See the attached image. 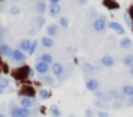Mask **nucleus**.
I'll return each instance as SVG.
<instances>
[{
	"label": "nucleus",
	"instance_id": "30",
	"mask_svg": "<svg viewBox=\"0 0 133 117\" xmlns=\"http://www.w3.org/2000/svg\"><path fill=\"white\" fill-rule=\"evenodd\" d=\"M39 97H40L42 100H46L50 97V91L47 90V88H42V90H39Z\"/></svg>",
	"mask_w": 133,
	"mask_h": 117
},
{
	"label": "nucleus",
	"instance_id": "45",
	"mask_svg": "<svg viewBox=\"0 0 133 117\" xmlns=\"http://www.w3.org/2000/svg\"><path fill=\"white\" fill-rule=\"evenodd\" d=\"M0 117H6V116H4V114H3V113H0Z\"/></svg>",
	"mask_w": 133,
	"mask_h": 117
},
{
	"label": "nucleus",
	"instance_id": "32",
	"mask_svg": "<svg viewBox=\"0 0 133 117\" xmlns=\"http://www.w3.org/2000/svg\"><path fill=\"white\" fill-rule=\"evenodd\" d=\"M123 19H124V23H126V26H129V27H132L133 26V22H132V17H130V14L129 13H124L123 14Z\"/></svg>",
	"mask_w": 133,
	"mask_h": 117
},
{
	"label": "nucleus",
	"instance_id": "20",
	"mask_svg": "<svg viewBox=\"0 0 133 117\" xmlns=\"http://www.w3.org/2000/svg\"><path fill=\"white\" fill-rule=\"evenodd\" d=\"M40 43H42V46H43V47H46V49H52L53 46H55V42H53V39H52V37H49V36L42 37Z\"/></svg>",
	"mask_w": 133,
	"mask_h": 117
},
{
	"label": "nucleus",
	"instance_id": "31",
	"mask_svg": "<svg viewBox=\"0 0 133 117\" xmlns=\"http://www.w3.org/2000/svg\"><path fill=\"white\" fill-rule=\"evenodd\" d=\"M69 24H70V22H69L67 17H60V20H59V26H60V27L67 29V27H69Z\"/></svg>",
	"mask_w": 133,
	"mask_h": 117
},
{
	"label": "nucleus",
	"instance_id": "39",
	"mask_svg": "<svg viewBox=\"0 0 133 117\" xmlns=\"http://www.w3.org/2000/svg\"><path fill=\"white\" fill-rule=\"evenodd\" d=\"M84 114H86V117H93V111L92 110H86Z\"/></svg>",
	"mask_w": 133,
	"mask_h": 117
},
{
	"label": "nucleus",
	"instance_id": "37",
	"mask_svg": "<svg viewBox=\"0 0 133 117\" xmlns=\"http://www.w3.org/2000/svg\"><path fill=\"white\" fill-rule=\"evenodd\" d=\"M97 117H110L109 116V113H107V111H103V110H97Z\"/></svg>",
	"mask_w": 133,
	"mask_h": 117
},
{
	"label": "nucleus",
	"instance_id": "26",
	"mask_svg": "<svg viewBox=\"0 0 133 117\" xmlns=\"http://www.w3.org/2000/svg\"><path fill=\"white\" fill-rule=\"evenodd\" d=\"M7 36H9V31H7L6 26L0 23V42L3 43L4 40H6V37H7Z\"/></svg>",
	"mask_w": 133,
	"mask_h": 117
},
{
	"label": "nucleus",
	"instance_id": "25",
	"mask_svg": "<svg viewBox=\"0 0 133 117\" xmlns=\"http://www.w3.org/2000/svg\"><path fill=\"white\" fill-rule=\"evenodd\" d=\"M119 46H120V49H130L133 46V43H132V40H130L129 37H124V39L120 40Z\"/></svg>",
	"mask_w": 133,
	"mask_h": 117
},
{
	"label": "nucleus",
	"instance_id": "1",
	"mask_svg": "<svg viewBox=\"0 0 133 117\" xmlns=\"http://www.w3.org/2000/svg\"><path fill=\"white\" fill-rule=\"evenodd\" d=\"M9 60L13 63V64L23 66L24 63H26V54H24L22 50H19V49H15V50H13V54H12V57H10Z\"/></svg>",
	"mask_w": 133,
	"mask_h": 117
},
{
	"label": "nucleus",
	"instance_id": "33",
	"mask_svg": "<svg viewBox=\"0 0 133 117\" xmlns=\"http://www.w3.org/2000/svg\"><path fill=\"white\" fill-rule=\"evenodd\" d=\"M37 44H39L37 40H33V42H32V46H30V50H29V53H27V54H30V56H32V54H35L36 49H37Z\"/></svg>",
	"mask_w": 133,
	"mask_h": 117
},
{
	"label": "nucleus",
	"instance_id": "29",
	"mask_svg": "<svg viewBox=\"0 0 133 117\" xmlns=\"http://www.w3.org/2000/svg\"><path fill=\"white\" fill-rule=\"evenodd\" d=\"M82 68H83V71H86V73H93V71L97 70V68L93 67V66L89 64V63H83V64H82Z\"/></svg>",
	"mask_w": 133,
	"mask_h": 117
},
{
	"label": "nucleus",
	"instance_id": "5",
	"mask_svg": "<svg viewBox=\"0 0 133 117\" xmlns=\"http://www.w3.org/2000/svg\"><path fill=\"white\" fill-rule=\"evenodd\" d=\"M50 68H52V67H50V64L43 63V61H36V64H35V71H36V73H39L40 76L47 74Z\"/></svg>",
	"mask_w": 133,
	"mask_h": 117
},
{
	"label": "nucleus",
	"instance_id": "11",
	"mask_svg": "<svg viewBox=\"0 0 133 117\" xmlns=\"http://www.w3.org/2000/svg\"><path fill=\"white\" fill-rule=\"evenodd\" d=\"M95 96L97 97L99 100H102V101H106V103H110L112 101V96L109 94V91H103V90H97L95 91Z\"/></svg>",
	"mask_w": 133,
	"mask_h": 117
},
{
	"label": "nucleus",
	"instance_id": "24",
	"mask_svg": "<svg viewBox=\"0 0 133 117\" xmlns=\"http://www.w3.org/2000/svg\"><path fill=\"white\" fill-rule=\"evenodd\" d=\"M49 113H50V116H52V117H60V116H62V111H60V108H59V106H56V104L50 106V108H49Z\"/></svg>",
	"mask_w": 133,
	"mask_h": 117
},
{
	"label": "nucleus",
	"instance_id": "7",
	"mask_svg": "<svg viewBox=\"0 0 133 117\" xmlns=\"http://www.w3.org/2000/svg\"><path fill=\"white\" fill-rule=\"evenodd\" d=\"M100 63L103 67H115L116 66V59L113 56H110V54H106V56H103L100 59Z\"/></svg>",
	"mask_w": 133,
	"mask_h": 117
},
{
	"label": "nucleus",
	"instance_id": "44",
	"mask_svg": "<svg viewBox=\"0 0 133 117\" xmlns=\"http://www.w3.org/2000/svg\"><path fill=\"white\" fill-rule=\"evenodd\" d=\"M129 73H130V76L133 77V66H132V67H130V68H129Z\"/></svg>",
	"mask_w": 133,
	"mask_h": 117
},
{
	"label": "nucleus",
	"instance_id": "38",
	"mask_svg": "<svg viewBox=\"0 0 133 117\" xmlns=\"http://www.w3.org/2000/svg\"><path fill=\"white\" fill-rule=\"evenodd\" d=\"M126 106L127 107H133V97H129V100L126 101Z\"/></svg>",
	"mask_w": 133,
	"mask_h": 117
},
{
	"label": "nucleus",
	"instance_id": "12",
	"mask_svg": "<svg viewBox=\"0 0 133 117\" xmlns=\"http://www.w3.org/2000/svg\"><path fill=\"white\" fill-rule=\"evenodd\" d=\"M35 10H36V13H37V14L43 16V14L47 11V4H46V2H44V0H39V2L36 3V6H35Z\"/></svg>",
	"mask_w": 133,
	"mask_h": 117
},
{
	"label": "nucleus",
	"instance_id": "17",
	"mask_svg": "<svg viewBox=\"0 0 133 117\" xmlns=\"http://www.w3.org/2000/svg\"><path fill=\"white\" fill-rule=\"evenodd\" d=\"M109 94L112 96V99H113V100H119V101H123V100L126 99V96H124V94L122 93V90H120V91H117L116 88H110V90H109Z\"/></svg>",
	"mask_w": 133,
	"mask_h": 117
},
{
	"label": "nucleus",
	"instance_id": "8",
	"mask_svg": "<svg viewBox=\"0 0 133 117\" xmlns=\"http://www.w3.org/2000/svg\"><path fill=\"white\" fill-rule=\"evenodd\" d=\"M99 87H100V83H99V80L97 79H89V80H86V88L89 91H92V93H95V91H97L99 90Z\"/></svg>",
	"mask_w": 133,
	"mask_h": 117
},
{
	"label": "nucleus",
	"instance_id": "6",
	"mask_svg": "<svg viewBox=\"0 0 133 117\" xmlns=\"http://www.w3.org/2000/svg\"><path fill=\"white\" fill-rule=\"evenodd\" d=\"M29 73H30V68L27 67V66H20L19 68H16L15 73H13V76L16 77V79H24V77H29Z\"/></svg>",
	"mask_w": 133,
	"mask_h": 117
},
{
	"label": "nucleus",
	"instance_id": "28",
	"mask_svg": "<svg viewBox=\"0 0 133 117\" xmlns=\"http://www.w3.org/2000/svg\"><path fill=\"white\" fill-rule=\"evenodd\" d=\"M43 24H44V17L43 16H39V17H36V19H35V27H33V29L40 30V29L43 27Z\"/></svg>",
	"mask_w": 133,
	"mask_h": 117
},
{
	"label": "nucleus",
	"instance_id": "18",
	"mask_svg": "<svg viewBox=\"0 0 133 117\" xmlns=\"http://www.w3.org/2000/svg\"><path fill=\"white\" fill-rule=\"evenodd\" d=\"M46 33L49 37H55L56 34L59 33V24H56V23H52V24H49L46 27Z\"/></svg>",
	"mask_w": 133,
	"mask_h": 117
},
{
	"label": "nucleus",
	"instance_id": "9",
	"mask_svg": "<svg viewBox=\"0 0 133 117\" xmlns=\"http://www.w3.org/2000/svg\"><path fill=\"white\" fill-rule=\"evenodd\" d=\"M0 54L3 57H6V59H10L13 54V49L7 43H0Z\"/></svg>",
	"mask_w": 133,
	"mask_h": 117
},
{
	"label": "nucleus",
	"instance_id": "23",
	"mask_svg": "<svg viewBox=\"0 0 133 117\" xmlns=\"http://www.w3.org/2000/svg\"><path fill=\"white\" fill-rule=\"evenodd\" d=\"M122 93L129 99V97H133V84H126L122 87Z\"/></svg>",
	"mask_w": 133,
	"mask_h": 117
},
{
	"label": "nucleus",
	"instance_id": "40",
	"mask_svg": "<svg viewBox=\"0 0 133 117\" xmlns=\"http://www.w3.org/2000/svg\"><path fill=\"white\" fill-rule=\"evenodd\" d=\"M50 4H60V0H49Z\"/></svg>",
	"mask_w": 133,
	"mask_h": 117
},
{
	"label": "nucleus",
	"instance_id": "13",
	"mask_svg": "<svg viewBox=\"0 0 133 117\" xmlns=\"http://www.w3.org/2000/svg\"><path fill=\"white\" fill-rule=\"evenodd\" d=\"M107 27L112 29V30L115 31V33H117V34H124V29H123V26L119 24L117 22H109V23H107Z\"/></svg>",
	"mask_w": 133,
	"mask_h": 117
},
{
	"label": "nucleus",
	"instance_id": "10",
	"mask_svg": "<svg viewBox=\"0 0 133 117\" xmlns=\"http://www.w3.org/2000/svg\"><path fill=\"white\" fill-rule=\"evenodd\" d=\"M9 117H22L20 116V106H17L15 101L9 103Z\"/></svg>",
	"mask_w": 133,
	"mask_h": 117
},
{
	"label": "nucleus",
	"instance_id": "19",
	"mask_svg": "<svg viewBox=\"0 0 133 117\" xmlns=\"http://www.w3.org/2000/svg\"><path fill=\"white\" fill-rule=\"evenodd\" d=\"M37 61L47 63V64H50V66L55 63V61H53V56H52V54H49V53H42L40 56L37 57Z\"/></svg>",
	"mask_w": 133,
	"mask_h": 117
},
{
	"label": "nucleus",
	"instance_id": "41",
	"mask_svg": "<svg viewBox=\"0 0 133 117\" xmlns=\"http://www.w3.org/2000/svg\"><path fill=\"white\" fill-rule=\"evenodd\" d=\"M4 91H6V88H4V87H3V86L0 84V94H3V93H4Z\"/></svg>",
	"mask_w": 133,
	"mask_h": 117
},
{
	"label": "nucleus",
	"instance_id": "14",
	"mask_svg": "<svg viewBox=\"0 0 133 117\" xmlns=\"http://www.w3.org/2000/svg\"><path fill=\"white\" fill-rule=\"evenodd\" d=\"M47 11H49L50 17H57L59 14H60V11H62V7H60V4H49Z\"/></svg>",
	"mask_w": 133,
	"mask_h": 117
},
{
	"label": "nucleus",
	"instance_id": "46",
	"mask_svg": "<svg viewBox=\"0 0 133 117\" xmlns=\"http://www.w3.org/2000/svg\"><path fill=\"white\" fill-rule=\"evenodd\" d=\"M12 2H17V0H12Z\"/></svg>",
	"mask_w": 133,
	"mask_h": 117
},
{
	"label": "nucleus",
	"instance_id": "43",
	"mask_svg": "<svg viewBox=\"0 0 133 117\" xmlns=\"http://www.w3.org/2000/svg\"><path fill=\"white\" fill-rule=\"evenodd\" d=\"M29 77H35V70L30 68V73H29Z\"/></svg>",
	"mask_w": 133,
	"mask_h": 117
},
{
	"label": "nucleus",
	"instance_id": "35",
	"mask_svg": "<svg viewBox=\"0 0 133 117\" xmlns=\"http://www.w3.org/2000/svg\"><path fill=\"white\" fill-rule=\"evenodd\" d=\"M9 13L13 14V16H17V14H20V7H17V6H12V7L9 9Z\"/></svg>",
	"mask_w": 133,
	"mask_h": 117
},
{
	"label": "nucleus",
	"instance_id": "42",
	"mask_svg": "<svg viewBox=\"0 0 133 117\" xmlns=\"http://www.w3.org/2000/svg\"><path fill=\"white\" fill-rule=\"evenodd\" d=\"M77 3H79V4H86L87 0H77Z\"/></svg>",
	"mask_w": 133,
	"mask_h": 117
},
{
	"label": "nucleus",
	"instance_id": "27",
	"mask_svg": "<svg viewBox=\"0 0 133 117\" xmlns=\"http://www.w3.org/2000/svg\"><path fill=\"white\" fill-rule=\"evenodd\" d=\"M122 63H123V66L132 67V66H133V54H126V56L122 59Z\"/></svg>",
	"mask_w": 133,
	"mask_h": 117
},
{
	"label": "nucleus",
	"instance_id": "36",
	"mask_svg": "<svg viewBox=\"0 0 133 117\" xmlns=\"http://www.w3.org/2000/svg\"><path fill=\"white\" fill-rule=\"evenodd\" d=\"M110 106H112V108H122V107H124V103L123 101H119V100H115Z\"/></svg>",
	"mask_w": 133,
	"mask_h": 117
},
{
	"label": "nucleus",
	"instance_id": "16",
	"mask_svg": "<svg viewBox=\"0 0 133 117\" xmlns=\"http://www.w3.org/2000/svg\"><path fill=\"white\" fill-rule=\"evenodd\" d=\"M30 46H32V40H29V39H23L20 43H19L17 49H19V50H22L23 53H29Z\"/></svg>",
	"mask_w": 133,
	"mask_h": 117
},
{
	"label": "nucleus",
	"instance_id": "22",
	"mask_svg": "<svg viewBox=\"0 0 133 117\" xmlns=\"http://www.w3.org/2000/svg\"><path fill=\"white\" fill-rule=\"evenodd\" d=\"M95 107H97L99 110H103V111H106L107 108H110L112 106L109 104V103H106V101H102V100H95Z\"/></svg>",
	"mask_w": 133,
	"mask_h": 117
},
{
	"label": "nucleus",
	"instance_id": "15",
	"mask_svg": "<svg viewBox=\"0 0 133 117\" xmlns=\"http://www.w3.org/2000/svg\"><path fill=\"white\" fill-rule=\"evenodd\" d=\"M40 81L43 83V84L49 86V87H55V86H56L55 77L49 76V74H43V76H40Z\"/></svg>",
	"mask_w": 133,
	"mask_h": 117
},
{
	"label": "nucleus",
	"instance_id": "34",
	"mask_svg": "<svg viewBox=\"0 0 133 117\" xmlns=\"http://www.w3.org/2000/svg\"><path fill=\"white\" fill-rule=\"evenodd\" d=\"M0 84L3 86L4 88H7L10 86V80H9V77H0Z\"/></svg>",
	"mask_w": 133,
	"mask_h": 117
},
{
	"label": "nucleus",
	"instance_id": "4",
	"mask_svg": "<svg viewBox=\"0 0 133 117\" xmlns=\"http://www.w3.org/2000/svg\"><path fill=\"white\" fill-rule=\"evenodd\" d=\"M36 106H37V101L35 100V97H22L20 99V107L32 110L33 107H36Z\"/></svg>",
	"mask_w": 133,
	"mask_h": 117
},
{
	"label": "nucleus",
	"instance_id": "21",
	"mask_svg": "<svg viewBox=\"0 0 133 117\" xmlns=\"http://www.w3.org/2000/svg\"><path fill=\"white\" fill-rule=\"evenodd\" d=\"M22 97H35V90L32 87H23L20 91H19Z\"/></svg>",
	"mask_w": 133,
	"mask_h": 117
},
{
	"label": "nucleus",
	"instance_id": "3",
	"mask_svg": "<svg viewBox=\"0 0 133 117\" xmlns=\"http://www.w3.org/2000/svg\"><path fill=\"white\" fill-rule=\"evenodd\" d=\"M52 71H53V74H55V77H57L59 80L64 79V66L62 64V63H53Z\"/></svg>",
	"mask_w": 133,
	"mask_h": 117
},
{
	"label": "nucleus",
	"instance_id": "2",
	"mask_svg": "<svg viewBox=\"0 0 133 117\" xmlns=\"http://www.w3.org/2000/svg\"><path fill=\"white\" fill-rule=\"evenodd\" d=\"M93 30L96 31V33H103L104 30H106V27H107V22H106V19L104 17H97V19H95L93 20Z\"/></svg>",
	"mask_w": 133,
	"mask_h": 117
}]
</instances>
